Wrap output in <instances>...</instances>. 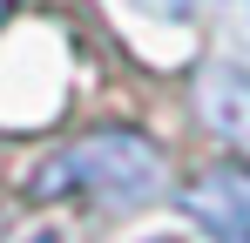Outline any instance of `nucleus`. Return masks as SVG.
I'll return each instance as SVG.
<instances>
[{
	"label": "nucleus",
	"mask_w": 250,
	"mask_h": 243,
	"mask_svg": "<svg viewBox=\"0 0 250 243\" xmlns=\"http://www.w3.org/2000/svg\"><path fill=\"white\" fill-rule=\"evenodd\" d=\"M27 189L34 196H88L102 209H135L163 189V156H156V142H142L128 128H95L82 142H68L61 156H47Z\"/></svg>",
	"instance_id": "nucleus-1"
},
{
	"label": "nucleus",
	"mask_w": 250,
	"mask_h": 243,
	"mask_svg": "<svg viewBox=\"0 0 250 243\" xmlns=\"http://www.w3.org/2000/svg\"><path fill=\"white\" fill-rule=\"evenodd\" d=\"M183 209L216 243H250V169H209L203 182L183 189Z\"/></svg>",
	"instance_id": "nucleus-2"
},
{
	"label": "nucleus",
	"mask_w": 250,
	"mask_h": 243,
	"mask_svg": "<svg viewBox=\"0 0 250 243\" xmlns=\"http://www.w3.org/2000/svg\"><path fill=\"white\" fill-rule=\"evenodd\" d=\"M203 115H209L216 135L250 142V75H237V68H209V75H203Z\"/></svg>",
	"instance_id": "nucleus-3"
},
{
	"label": "nucleus",
	"mask_w": 250,
	"mask_h": 243,
	"mask_svg": "<svg viewBox=\"0 0 250 243\" xmlns=\"http://www.w3.org/2000/svg\"><path fill=\"white\" fill-rule=\"evenodd\" d=\"M230 7H237V34L250 40V0H230Z\"/></svg>",
	"instance_id": "nucleus-4"
},
{
	"label": "nucleus",
	"mask_w": 250,
	"mask_h": 243,
	"mask_svg": "<svg viewBox=\"0 0 250 243\" xmlns=\"http://www.w3.org/2000/svg\"><path fill=\"white\" fill-rule=\"evenodd\" d=\"M156 243H176V237H156Z\"/></svg>",
	"instance_id": "nucleus-5"
},
{
	"label": "nucleus",
	"mask_w": 250,
	"mask_h": 243,
	"mask_svg": "<svg viewBox=\"0 0 250 243\" xmlns=\"http://www.w3.org/2000/svg\"><path fill=\"white\" fill-rule=\"evenodd\" d=\"M0 14H7V0H0Z\"/></svg>",
	"instance_id": "nucleus-6"
}]
</instances>
